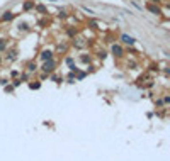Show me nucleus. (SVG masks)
Instances as JSON below:
<instances>
[{
  "label": "nucleus",
  "instance_id": "1",
  "mask_svg": "<svg viewBox=\"0 0 170 161\" xmlns=\"http://www.w3.org/2000/svg\"><path fill=\"white\" fill-rule=\"evenodd\" d=\"M121 39H123V42H124V44H133V42H134V39H133L131 36H128V34H123Z\"/></svg>",
  "mask_w": 170,
  "mask_h": 161
},
{
  "label": "nucleus",
  "instance_id": "2",
  "mask_svg": "<svg viewBox=\"0 0 170 161\" xmlns=\"http://www.w3.org/2000/svg\"><path fill=\"white\" fill-rule=\"evenodd\" d=\"M53 66H55V63L49 59V63H44V68H43V70H44V71H53Z\"/></svg>",
  "mask_w": 170,
  "mask_h": 161
},
{
  "label": "nucleus",
  "instance_id": "3",
  "mask_svg": "<svg viewBox=\"0 0 170 161\" xmlns=\"http://www.w3.org/2000/svg\"><path fill=\"white\" fill-rule=\"evenodd\" d=\"M112 53L116 56H121L123 54V49H121V46H112Z\"/></svg>",
  "mask_w": 170,
  "mask_h": 161
},
{
  "label": "nucleus",
  "instance_id": "4",
  "mask_svg": "<svg viewBox=\"0 0 170 161\" xmlns=\"http://www.w3.org/2000/svg\"><path fill=\"white\" fill-rule=\"evenodd\" d=\"M148 10H150V12H153V14H160L158 7H155V5H148Z\"/></svg>",
  "mask_w": 170,
  "mask_h": 161
},
{
  "label": "nucleus",
  "instance_id": "5",
  "mask_svg": "<svg viewBox=\"0 0 170 161\" xmlns=\"http://www.w3.org/2000/svg\"><path fill=\"white\" fill-rule=\"evenodd\" d=\"M41 58L43 59H51V51H44V53L41 54Z\"/></svg>",
  "mask_w": 170,
  "mask_h": 161
},
{
  "label": "nucleus",
  "instance_id": "6",
  "mask_svg": "<svg viewBox=\"0 0 170 161\" xmlns=\"http://www.w3.org/2000/svg\"><path fill=\"white\" fill-rule=\"evenodd\" d=\"M34 7V2H26L24 3V10H29V9H33Z\"/></svg>",
  "mask_w": 170,
  "mask_h": 161
},
{
  "label": "nucleus",
  "instance_id": "7",
  "mask_svg": "<svg viewBox=\"0 0 170 161\" xmlns=\"http://www.w3.org/2000/svg\"><path fill=\"white\" fill-rule=\"evenodd\" d=\"M12 17H14V15H12L10 12H7V14L3 15V20H10V19H12Z\"/></svg>",
  "mask_w": 170,
  "mask_h": 161
},
{
  "label": "nucleus",
  "instance_id": "8",
  "mask_svg": "<svg viewBox=\"0 0 170 161\" xmlns=\"http://www.w3.org/2000/svg\"><path fill=\"white\" fill-rule=\"evenodd\" d=\"M27 68H29V70H36V65H33V63H29V65H27Z\"/></svg>",
  "mask_w": 170,
  "mask_h": 161
},
{
  "label": "nucleus",
  "instance_id": "9",
  "mask_svg": "<svg viewBox=\"0 0 170 161\" xmlns=\"http://www.w3.org/2000/svg\"><path fill=\"white\" fill-rule=\"evenodd\" d=\"M5 49V42L3 41H0V51H3Z\"/></svg>",
  "mask_w": 170,
  "mask_h": 161
},
{
  "label": "nucleus",
  "instance_id": "10",
  "mask_svg": "<svg viewBox=\"0 0 170 161\" xmlns=\"http://www.w3.org/2000/svg\"><path fill=\"white\" fill-rule=\"evenodd\" d=\"M153 2H156V3H158V2H162V0H153Z\"/></svg>",
  "mask_w": 170,
  "mask_h": 161
}]
</instances>
